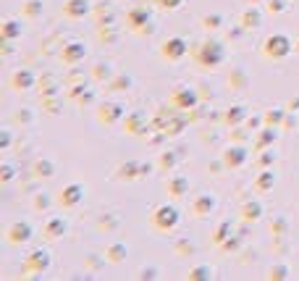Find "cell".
Segmentation results:
<instances>
[{
    "label": "cell",
    "instance_id": "52a82bcc",
    "mask_svg": "<svg viewBox=\"0 0 299 281\" xmlns=\"http://www.w3.org/2000/svg\"><path fill=\"white\" fill-rule=\"evenodd\" d=\"M87 8H89L87 0H71V3L66 6V13L69 16H82V13H87Z\"/></svg>",
    "mask_w": 299,
    "mask_h": 281
},
{
    "label": "cell",
    "instance_id": "5bb4252c",
    "mask_svg": "<svg viewBox=\"0 0 299 281\" xmlns=\"http://www.w3.org/2000/svg\"><path fill=\"white\" fill-rule=\"evenodd\" d=\"M208 205H213V197H202L197 202V213H205V208H208Z\"/></svg>",
    "mask_w": 299,
    "mask_h": 281
},
{
    "label": "cell",
    "instance_id": "3957f363",
    "mask_svg": "<svg viewBox=\"0 0 299 281\" xmlns=\"http://www.w3.org/2000/svg\"><path fill=\"white\" fill-rule=\"evenodd\" d=\"M186 53V42L181 40V37H173V40H168L165 45H163V55H168V58H181Z\"/></svg>",
    "mask_w": 299,
    "mask_h": 281
},
{
    "label": "cell",
    "instance_id": "5b68a950",
    "mask_svg": "<svg viewBox=\"0 0 299 281\" xmlns=\"http://www.w3.org/2000/svg\"><path fill=\"white\" fill-rule=\"evenodd\" d=\"M173 103H176L179 108H192L197 103V95H194L192 89H179L176 95H173Z\"/></svg>",
    "mask_w": 299,
    "mask_h": 281
},
{
    "label": "cell",
    "instance_id": "9a60e30c",
    "mask_svg": "<svg viewBox=\"0 0 299 281\" xmlns=\"http://www.w3.org/2000/svg\"><path fill=\"white\" fill-rule=\"evenodd\" d=\"M160 6H163V8H179L181 0H160Z\"/></svg>",
    "mask_w": 299,
    "mask_h": 281
},
{
    "label": "cell",
    "instance_id": "30bf717a",
    "mask_svg": "<svg viewBox=\"0 0 299 281\" xmlns=\"http://www.w3.org/2000/svg\"><path fill=\"white\" fill-rule=\"evenodd\" d=\"M82 55H84V45H71V48H69L66 53H63V58H66L69 64H74V60H76V58H82Z\"/></svg>",
    "mask_w": 299,
    "mask_h": 281
},
{
    "label": "cell",
    "instance_id": "4fadbf2b",
    "mask_svg": "<svg viewBox=\"0 0 299 281\" xmlns=\"http://www.w3.org/2000/svg\"><path fill=\"white\" fill-rule=\"evenodd\" d=\"M123 244H116V247H110V260H121L123 258Z\"/></svg>",
    "mask_w": 299,
    "mask_h": 281
},
{
    "label": "cell",
    "instance_id": "277c9868",
    "mask_svg": "<svg viewBox=\"0 0 299 281\" xmlns=\"http://www.w3.org/2000/svg\"><path fill=\"white\" fill-rule=\"evenodd\" d=\"M82 197H84V190H82L79 184H71L69 190H63V195H60V202H63V205H76V202L82 200Z\"/></svg>",
    "mask_w": 299,
    "mask_h": 281
},
{
    "label": "cell",
    "instance_id": "ba28073f",
    "mask_svg": "<svg viewBox=\"0 0 299 281\" xmlns=\"http://www.w3.org/2000/svg\"><path fill=\"white\" fill-rule=\"evenodd\" d=\"M244 158H247V152L244 150H239V147H231L228 152H226V163L234 168V166H239V163H244Z\"/></svg>",
    "mask_w": 299,
    "mask_h": 281
},
{
    "label": "cell",
    "instance_id": "8fae6325",
    "mask_svg": "<svg viewBox=\"0 0 299 281\" xmlns=\"http://www.w3.org/2000/svg\"><path fill=\"white\" fill-rule=\"evenodd\" d=\"M13 82H16V87H29V82H31V74H29V71H24V74H16V76H13Z\"/></svg>",
    "mask_w": 299,
    "mask_h": 281
},
{
    "label": "cell",
    "instance_id": "7a4b0ae2",
    "mask_svg": "<svg viewBox=\"0 0 299 281\" xmlns=\"http://www.w3.org/2000/svg\"><path fill=\"white\" fill-rule=\"evenodd\" d=\"M291 53V42L286 35H273L271 40L265 42V55H273V58H283Z\"/></svg>",
    "mask_w": 299,
    "mask_h": 281
},
{
    "label": "cell",
    "instance_id": "7c38bea8",
    "mask_svg": "<svg viewBox=\"0 0 299 281\" xmlns=\"http://www.w3.org/2000/svg\"><path fill=\"white\" fill-rule=\"evenodd\" d=\"M171 186H173V190H171L173 195H184V186H186V181H184V179H173V184H171Z\"/></svg>",
    "mask_w": 299,
    "mask_h": 281
},
{
    "label": "cell",
    "instance_id": "2e32d148",
    "mask_svg": "<svg viewBox=\"0 0 299 281\" xmlns=\"http://www.w3.org/2000/svg\"><path fill=\"white\" fill-rule=\"evenodd\" d=\"M210 273H208V268H197L194 273H192V278H208Z\"/></svg>",
    "mask_w": 299,
    "mask_h": 281
},
{
    "label": "cell",
    "instance_id": "6da1fadb",
    "mask_svg": "<svg viewBox=\"0 0 299 281\" xmlns=\"http://www.w3.org/2000/svg\"><path fill=\"white\" fill-rule=\"evenodd\" d=\"M152 224L157 229H173L179 224V210L173 205H160L155 213H152Z\"/></svg>",
    "mask_w": 299,
    "mask_h": 281
},
{
    "label": "cell",
    "instance_id": "8992f818",
    "mask_svg": "<svg viewBox=\"0 0 299 281\" xmlns=\"http://www.w3.org/2000/svg\"><path fill=\"white\" fill-rule=\"evenodd\" d=\"M31 237V226L29 224H16L13 229H11V239L13 242H26Z\"/></svg>",
    "mask_w": 299,
    "mask_h": 281
},
{
    "label": "cell",
    "instance_id": "9c48e42d",
    "mask_svg": "<svg viewBox=\"0 0 299 281\" xmlns=\"http://www.w3.org/2000/svg\"><path fill=\"white\" fill-rule=\"evenodd\" d=\"M63 231H66V224H63L60 218H53V221L47 224V237H60Z\"/></svg>",
    "mask_w": 299,
    "mask_h": 281
}]
</instances>
